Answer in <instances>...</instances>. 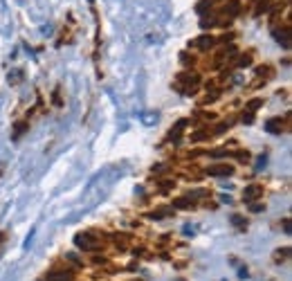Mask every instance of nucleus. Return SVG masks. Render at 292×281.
Returning a JSON list of instances; mask_svg holds the SVG:
<instances>
[{"label": "nucleus", "instance_id": "obj_1", "mask_svg": "<svg viewBox=\"0 0 292 281\" xmlns=\"http://www.w3.org/2000/svg\"><path fill=\"white\" fill-rule=\"evenodd\" d=\"M229 173H232V167H227V165L211 167L209 169V175H229Z\"/></svg>", "mask_w": 292, "mask_h": 281}, {"label": "nucleus", "instance_id": "obj_2", "mask_svg": "<svg viewBox=\"0 0 292 281\" xmlns=\"http://www.w3.org/2000/svg\"><path fill=\"white\" fill-rule=\"evenodd\" d=\"M258 191H261V187H249V189L245 191V200H254L258 196Z\"/></svg>", "mask_w": 292, "mask_h": 281}, {"label": "nucleus", "instance_id": "obj_3", "mask_svg": "<svg viewBox=\"0 0 292 281\" xmlns=\"http://www.w3.org/2000/svg\"><path fill=\"white\" fill-rule=\"evenodd\" d=\"M49 281H70V275H52Z\"/></svg>", "mask_w": 292, "mask_h": 281}, {"label": "nucleus", "instance_id": "obj_4", "mask_svg": "<svg viewBox=\"0 0 292 281\" xmlns=\"http://www.w3.org/2000/svg\"><path fill=\"white\" fill-rule=\"evenodd\" d=\"M198 45H202V48H207V45H211V39H207V36H204V39H200V41H198Z\"/></svg>", "mask_w": 292, "mask_h": 281}]
</instances>
